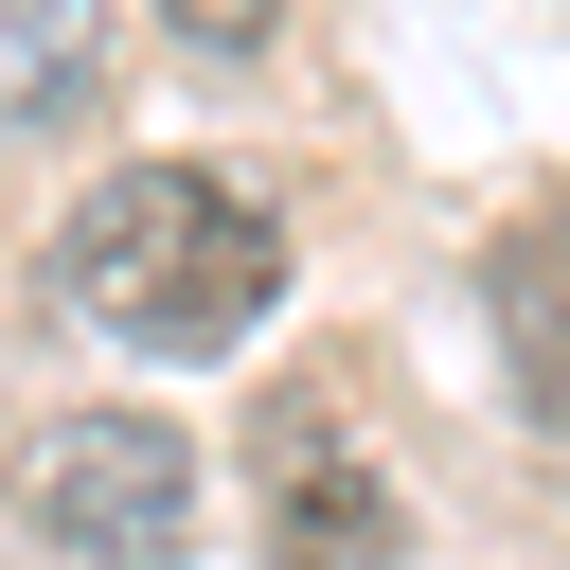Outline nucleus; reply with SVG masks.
<instances>
[{"instance_id":"obj_1","label":"nucleus","mask_w":570,"mask_h":570,"mask_svg":"<svg viewBox=\"0 0 570 570\" xmlns=\"http://www.w3.org/2000/svg\"><path fill=\"white\" fill-rule=\"evenodd\" d=\"M36 285H53V321H89L125 356H249V321L285 285V232L232 178H196V160H107L53 214Z\"/></svg>"},{"instance_id":"obj_2","label":"nucleus","mask_w":570,"mask_h":570,"mask_svg":"<svg viewBox=\"0 0 570 570\" xmlns=\"http://www.w3.org/2000/svg\"><path fill=\"white\" fill-rule=\"evenodd\" d=\"M18 517L71 570H178L196 552V445L160 410H53V428H18Z\"/></svg>"},{"instance_id":"obj_3","label":"nucleus","mask_w":570,"mask_h":570,"mask_svg":"<svg viewBox=\"0 0 570 570\" xmlns=\"http://www.w3.org/2000/svg\"><path fill=\"white\" fill-rule=\"evenodd\" d=\"M249 517H267V570H410V499H392V463H356V428H338L321 374L267 392V428H249Z\"/></svg>"},{"instance_id":"obj_4","label":"nucleus","mask_w":570,"mask_h":570,"mask_svg":"<svg viewBox=\"0 0 570 570\" xmlns=\"http://www.w3.org/2000/svg\"><path fill=\"white\" fill-rule=\"evenodd\" d=\"M481 303H499L517 410H534V428H570V196H534V214L481 249Z\"/></svg>"},{"instance_id":"obj_5","label":"nucleus","mask_w":570,"mask_h":570,"mask_svg":"<svg viewBox=\"0 0 570 570\" xmlns=\"http://www.w3.org/2000/svg\"><path fill=\"white\" fill-rule=\"evenodd\" d=\"M107 89V0H0V125H71Z\"/></svg>"},{"instance_id":"obj_6","label":"nucleus","mask_w":570,"mask_h":570,"mask_svg":"<svg viewBox=\"0 0 570 570\" xmlns=\"http://www.w3.org/2000/svg\"><path fill=\"white\" fill-rule=\"evenodd\" d=\"M160 18H178V36H214V53H249V36L285 18V0H160Z\"/></svg>"}]
</instances>
